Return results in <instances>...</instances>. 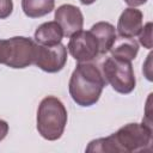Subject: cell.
Wrapping results in <instances>:
<instances>
[{
	"mask_svg": "<svg viewBox=\"0 0 153 153\" xmlns=\"http://www.w3.org/2000/svg\"><path fill=\"white\" fill-rule=\"evenodd\" d=\"M67 50L75 61L90 62L99 55V44L90 30H80L69 37Z\"/></svg>",
	"mask_w": 153,
	"mask_h": 153,
	"instance_id": "6",
	"label": "cell"
},
{
	"mask_svg": "<svg viewBox=\"0 0 153 153\" xmlns=\"http://www.w3.org/2000/svg\"><path fill=\"white\" fill-rule=\"evenodd\" d=\"M105 85L106 81L102 71L96 65L79 62L71 75L68 91L72 99L78 105L87 108L99 100Z\"/></svg>",
	"mask_w": 153,
	"mask_h": 153,
	"instance_id": "1",
	"label": "cell"
},
{
	"mask_svg": "<svg viewBox=\"0 0 153 153\" xmlns=\"http://www.w3.org/2000/svg\"><path fill=\"white\" fill-rule=\"evenodd\" d=\"M151 61H152V54H149L148 56H147V60H146V62H145V65H143V68H142V72L145 73V75H146V78L149 80V81H152V68H151Z\"/></svg>",
	"mask_w": 153,
	"mask_h": 153,
	"instance_id": "16",
	"label": "cell"
},
{
	"mask_svg": "<svg viewBox=\"0 0 153 153\" xmlns=\"http://www.w3.org/2000/svg\"><path fill=\"white\" fill-rule=\"evenodd\" d=\"M102 74L106 84L118 93L128 94L135 88L136 79L131 61L110 56L102 65Z\"/></svg>",
	"mask_w": 153,
	"mask_h": 153,
	"instance_id": "5",
	"label": "cell"
},
{
	"mask_svg": "<svg viewBox=\"0 0 153 153\" xmlns=\"http://www.w3.org/2000/svg\"><path fill=\"white\" fill-rule=\"evenodd\" d=\"M55 7V0H22V10L29 18H39L50 13Z\"/></svg>",
	"mask_w": 153,
	"mask_h": 153,
	"instance_id": "13",
	"label": "cell"
},
{
	"mask_svg": "<svg viewBox=\"0 0 153 153\" xmlns=\"http://www.w3.org/2000/svg\"><path fill=\"white\" fill-rule=\"evenodd\" d=\"M38 44L24 36H14L2 39L1 63L10 68L22 69L35 63Z\"/></svg>",
	"mask_w": 153,
	"mask_h": 153,
	"instance_id": "3",
	"label": "cell"
},
{
	"mask_svg": "<svg viewBox=\"0 0 153 153\" xmlns=\"http://www.w3.org/2000/svg\"><path fill=\"white\" fill-rule=\"evenodd\" d=\"M153 128L143 122L128 123L111 134L117 148V153H131L149 151L152 143Z\"/></svg>",
	"mask_w": 153,
	"mask_h": 153,
	"instance_id": "4",
	"label": "cell"
},
{
	"mask_svg": "<svg viewBox=\"0 0 153 153\" xmlns=\"http://www.w3.org/2000/svg\"><path fill=\"white\" fill-rule=\"evenodd\" d=\"M13 11L12 0H0V19H6Z\"/></svg>",
	"mask_w": 153,
	"mask_h": 153,
	"instance_id": "15",
	"label": "cell"
},
{
	"mask_svg": "<svg viewBox=\"0 0 153 153\" xmlns=\"http://www.w3.org/2000/svg\"><path fill=\"white\" fill-rule=\"evenodd\" d=\"M152 29H153V24L152 22L146 23L145 25H142L141 31L139 32V43L141 45H143V48L151 49L153 45V41H152Z\"/></svg>",
	"mask_w": 153,
	"mask_h": 153,
	"instance_id": "14",
	"label": "cell"
},
{
	"mask_svg": "<svg viewBox=\"0 0 153 153\" xmlns=\"http://www.w3.org/2000/svg\"><path fill=\"white\" fill-rule=\"evenodd\" d=\"M82 5H91V4H93L96 0H79Z\"/></svg>",
	"mask_w": 153,
	"mask_h": 153,
	"instance_id": "19",
	"label": "cell"
},
{
	"mask_svg": "<svg viewBox=\"0 0 153 153\" xmlns=\"http://www.w3.org/2000/svg\"><path fill=\"white\" fill-rule=\"evenodd\" d=\"M67 120V110L59 98L48 96L41 100L37 109L36 127L43 139L48 141L59 140L65 131Z\"/></svg>",
	"mask_w": 153,
	"mask_h": 153,
	"instance_id": "2",
	"label": "cell"
},
{
	"mask_svg": "<svg viewBox=\"0 0 153 153\" xmlns=\"http://www.w3.org/2000/svg\"><path fill=\"white\" fill-rule=\"evenodd\" d=\"M8 133V123L0 118V141H2Z\"/></svg>",
	"mask_w": 153,
	"mask_h": 153,
	"instance_id": "17",
	"label": "cell"
},
{
	"mask_svg": "<svg viewBox=\"0 0 153 153\" xmlns=\"http://www.w3.org/2000/svg\"><path fill=\"white\" fill-rule=\"evenodd\" d=\"M67 62V48L62 44L41 45L37 47L35 65L47 73L60 72Z\"/></svg>",
	"mask_w": 153,
	"mask_h": 153,
	"instance_id": "7",
	"label": "cell"
},
{
	"mask_svg": "<svg viewBox=\"0 0 153 153\" xmlns=\"http://www.w3.org/2000/svg\"><path fill=\"white\" fill-rule=\"evenodd\" d=\"M124 2L129 7H137V6H141V5L146 4L147 0H124Z\"/></svg>",
	"mask_w": 153,
	"mask_h": 153,
	"instance_id": "18",
	"label": "cell"
},
{
	"mask_svg": "<svg viewBox=\"0 0 153 153\" xmlns=\"http://www.w3.org/2000/svg\"><path fill=\"white\" fill-rule=\"evenodd\" d=\"M109 51L111 53V56L127 61H133L139 53V43L134 38H127L120 36L116 37Z\"/></svg>",
	"mask_w": 153,
	"mask_h": 153,
	"instance_id": "12",
	"label": "cell"
},
{
	"mask_svg": "<svg viewBox=\"0 0 153 153\" xmlns=\"http://www.w3.org/2000/svg\"><path fill=\"white\" fill-rule=\"evenodd\" d=\"M142 19L143 14L136 7H128L126 8L117 22V33L121 37L134 38L139 35L142 29Z\"/></svg>",
	"mask_w": 153,
	"mask_h": 153,
	"instance_id": "9",
	"label": "cell"
},
{
	"mask_svg": "<svg viewBox=\"0 0 153 153\" xmlns=\"http://www.w3.org/2000/svg\"><path fill=\"white\" fill-rule=\"evenodd\" d=\"M63 31L57 22H45L41 24L35 31V42L41 45H55L61 43Z\"/></svg>",
	"mask_w": 153,
	"mask_h": 153,
	"instance_id": "10",
	"label": "cell"
},
{
	"mask_svg": "<svg viewBox=\"0 0 153 153\" xmlns=\"http://www.w3.org/2000/svg\"><path fill=\"white\" fill-rule=\"evenodd\" d=\"M90 31L96 36L98 41L99 54H106L117 37L115 26L108 22H98L92 25Z\"/></svg>",
	"mask_w": 153,
	"mask_h": 153,
	"instance_id": "11",
	"label": "cell"
},
{
	"mask_svg": "<svg viewBox=\"0 0 153 153\" xmlns=\"http://www.w3.org/2000/svg\"><path fill=\"white\" fill-rule=\"evenodd\" d=\"M55 22L61 26L63 36L71 37L73 33L82 30L84 16L79 7L72 4H63L55 10Z\"/></svg>",
	"mask_w": 153,
	"mask_h": 153,
	"instance_id": "8",
	"label": "cell"
}]
</instances>
